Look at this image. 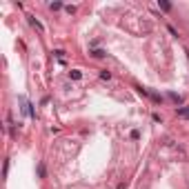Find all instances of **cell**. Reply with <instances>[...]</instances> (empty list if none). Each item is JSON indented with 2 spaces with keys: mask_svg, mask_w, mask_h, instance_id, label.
<instances>
[{
  "mask_svg": "<svg viewBox=\"0 0 189 189\" xmlns=\"http://www.w3.org/2000/svg\"><path fill=\"white\" fill-rule=\"evenodd\" d=\"M29 22H31V25H34V27H36V29H38V31H45V27L40 25V22H38V20H36V18H29Z\"/></svg>",
  "mask_w": 189,
  "mask_h": 189,
  "instance_id": "obj_5",
  "label": "cell"
},
{
  "mask_svg": "<svg viewBox=\"0 0 189 189\" xmlns=\"http://www.w3.org/2000/svg\"><path fill=\"white\" fill-rule=\"evenodd\" d=\"M169 100H174L176 105H180V102H183V98H180L178 94H174V91H171V94H169Z\"/></svg>",
  "mask_w": 189,
  "mask_h": 189,
  "instance_id": "obj_6",
  "label": "cell"
},
{
  "mask_svg": "<svg viewBox=\"0 0 189 189\" xmlns=\"http://www.w3.org/2000/svg\"><path fill=\"white\" fill-rule=\"evenodd\" d=\"M54 56H56V58H60V60H62V56H65V51H62V49H56V51H54Z\"/></svg>",
  "mask_w": 189,
  "mask_h": 189,
  "instance_id": "obj_9",
  "label": "cell"
},
{
  "mask_svg": "<svg viewBox=\"0 0 189 189\" xmlns=\"http://www.w3.org/2000/svg\"><path fill=\"white\" fill-rule=\"evenodd\" d=\"M100 78H102V80H109L111 74H109V71H100Z\"/></svg>",
  "mask_w": 189,
  "mask_h": 189,
  "instance_id": "obj_8",
  "label": "cell"
},
{
  "mask_svg": "<svg viewBox=\"0 0 189 189\" xmlns=\"http://www.w3.org/2000/svg\"><path fill=\"white\" fill-rule=\"evenodd\" d=\"M49 9H51V11H58V9H62V2H51V5H49Z\"/></svg>",
  "mask_w": 189,
  "mask_h": 189,
  "instance_id": "obj_7",
  "label": "cell"
},
{
  "mask_svg": "<svg viewBox=\"0 0 189 189\" xmlns=\"http://www.w3.org/2000/svg\"><path fill=\"white\" fill-rule=\"evenodd\" d=\"M158 7H160L163 11H169V9H171V5H169V2H165V0H158Z\"/></svg>",
  "mask_w": 189,
  "mask_h": 189,
  "instance_id": "obj_4",
  "label": "cell"
},
{
  "mask_svg": "<svg viewBox=\"0 0 189 189\" xmlns=\"http://www.w3.org/2000/svg\"><path fill=\"white\" fill-rule=\"evenodd\" d=\"M131 138L138 140V138H140V131H138V129H134V131H131Z\"/></svg>",
  "mask_w": 189,
  "mask_h": 189,
  "instance_id": "obj_11",
  "label": "cell"
},
{
  "mask_svg": "<svg viewBox=\"0 0 189 189\" xmlns=\"http://www.w3.org/2000/svg\"><path fill=\"white\" fill-rule=\"evenodd\" d=\"M178 116L180 118H189V109L187 107H178Z\"/></svg>",
  "mask_w": 189,
  "mask_h": 189,
  "instance_id": "obj_3",
  "label": "cell"
},
{
  "mask_svg": "<svg viewBox=\"0 0 189 189\" xmlns=\"http://www.w3.org/2000/svg\"><path fill=\"white\" fill-rule=\"evenodd\" d=\"M91 56H94V58H105L107 51H105V49H94V51H91Z\"/></svg>",
  "mask_w": 189,
  "mask_h": 189,
  "instance_id": "obj_2",
  "label": "cell"
},
{
  "mask_svg": "<svg viewBox=\"0 0 189 189\" xmlns=\"http://www.w3.org/2000/svg\"><path fill=\"white\" fill-rule=\"evenodd\" d=\"M65 9H67V14H76V7H74V5H67Z\"/></svg>",
  "mask_w": 189,
  "mask_h": 189,
  "instance_id": "obj_10",
  "label": "cell"
},
{
  "mask_svg": "<svg viewBox=\"0 0 189 189\" xmlns=\"http://www.w3.org/2000/svg\"><path fill=\"white\" fill-rule=\"evenodd\" d=\"M69 78L71 80H80V78H82V71H80V69H71L69 71Z\"/></svg>",
  "mask_w": 189,
  "mask_h": 189,
  "instance_id": "obj_1",
  "label": "cell"
}]
</instances>
